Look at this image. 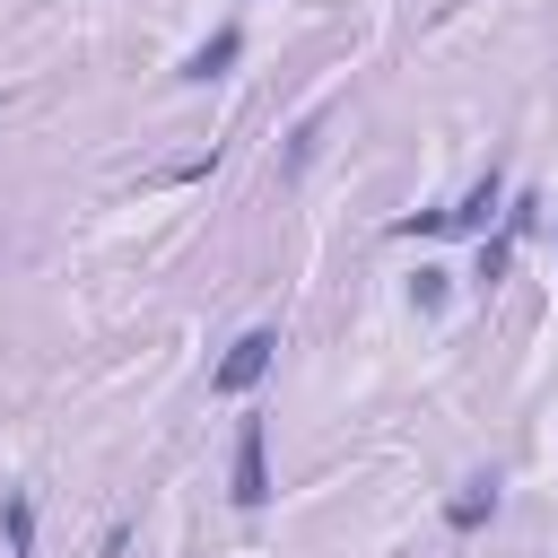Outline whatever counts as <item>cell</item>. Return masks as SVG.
I'll return each mask as SVG.
<instances>
[{
	"label": "cell",
	"mask_w": 558,
	"mask_h": 558,
	"mask_svg": "<svg viewBox=\"0 0 558 558\" xmlns=\"http://www.w3.org/2000/svg\"><path fill=\"white\" fill-rule=\"evenodd\" d=\"M227 497H235L244 514H262V506H270V418H262V410H244V418H235V462H227Z\"/></svg>",
	"instance_id": "cell-1"
},
{
	"label": "cell",
	"mask_w": 558,
	"mask_h": 558,
	"mask_svg": "<svg viewBox=\"0 0 558 558\" xmlns=\"http://www.w3.org/2000/svg\"><path fill=\"white\" fill-rule=\"evenodd\" d=\"M270 366H279V331H270V323H253V331H244V340H235V349L209 366V392H218V401H244V392H253Z\"/></svg>",
	"instance_id": "cell-2"
},
{
	"label": "cell",
	"mask_w": 558,
	"mask_h": 558,
	"mask_svg": "<svg viewBox=\"0 0 558 558\" xmlns=\"http://www.w3.org/2000/svg\"><path fill=\"white\" fill-rule=\"evenodd\" d=\"M488 218H506V166H497V157H488V166H480V183L445 209V235H488Z\"/></svg>",
	"instance_id": "cell-3"
},
{
	"label": "cell",
	"mask_w": 558,
	"mask_h": 558,
	"mask_svg": "<svg viewBox=\"0 0 558 558\" xmlns=\"http://www.w3.org/2000/svg\"><path fill=\"white\" fill-rule=\"evenodd\" d=\"M235 61H244V26H218L209 44H192V52H183V70H174V78H183V87H209V78H227Z\"/></svg>",
	"instance_id": "cell-4"
},
{
	"label": "cell",
	"mask_w": 558,
	"mask_h": 558,
	"mask_svg": "<svg viewBox=\"0 0 558 558\" xmlns=\"http://www.w3.org/2000/svg\"><path fill=\"white\" fill-rule=\"evenodd\" d=\"M488 523H497V471H471L445 497V532H488Z\"/></svg>",
	"instance_id": "cell-5"
},
{
	"label": "cell",
	"mask_w": 558,
	"mask_h": 558,
	"mask_svg": "<svg viewBox=\"0 0 558 558\" xmlns=\"http://www.w3.org/2000/svg\"><path fill=\"white\" fill-rule=\"evenodd\" d=\"M0 549L9 558H35V497L26 488H0Z\"/></svg>",
	"instance_id": "cell-6"
},
{
	"label": "cell",
	"mask_w": 558,
	"mask_h": 558,
	"mask_svg": "<svg viewBox=\"0 0 558 558\" xmlns=\"http://www.w3.org/2000/svg\"><path fill=\"white\" fill-rule=\"evenodd\" d=\"M514 227H497V235H480V262H471V288H506V270H514Z\"/></svg>",
	"instance_id": "cell-7"
},
{
	"label": "cell",
	"mask_w": 558,
	"mask_h": 558,
	"mask_svg": "<svg viewBox=\"0 0 558 558\" xmlns=\"http://www.w3.org/2000/svg\"><path fill=\"white\" fill-rule=\"evenodd\" d=\"M506 227L532 235V227H541V192H506Z\"/></svg>",
	"instance_id": "cell-8"
},
{
	"label": "cell",
	"mask_w": 558,
	"mask_h": 558,
	"mask_svg": "<svg viewBox=\"0 0 558 558\" xmlns=\"http://www.w3.org/2000/svg\"><path fill=\"white\" fill-rule=\"evenodd\" d=\"M445 279H453V270H418V279H410V305L436 314V305H445Z\"/></svg>",
	"instance_id": "cell-9"
},
{
	"label": "cell",
	"mask_w": 558,
	"mask_h": 558,
	"mask_svg": "<svg viewBox=\"0 0 558 558\" xmlns=\"http://www.w3.org/2000/svg\"><path fill=\"white\" fill-rule=\"evenodd\" d=\"M314 140H323V113H314V122H296V140H288V174L314 157Z\"/></svg>",
	"instance_id": "cell-10"
}]
</instances>
